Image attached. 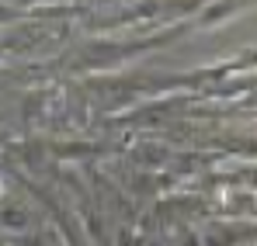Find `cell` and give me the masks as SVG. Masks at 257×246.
<instances>
[{
  "label": "cell",
  "instance_id": "obj_1",
  "mask_svg": "<svg viewBox=\"0 0 257 246\" xmlns=\"http://www.w3.org/2000/svg\"><path fill=\"white\" fill-rule=\"evenodd\" d=\"M0 191H4V184H0Z\"/></svg>",
  "mask_w": 257,
  "mask_h": 246
}]
</instances>
